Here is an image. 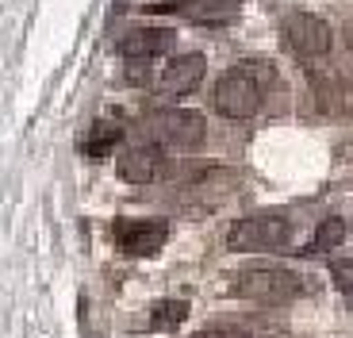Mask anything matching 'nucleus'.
Listing matches in <instances>:
<instances>
[{
    "mask_svg": "<svg viewBox=\"0 0 353 338\" xmlns=\"http://www.w3.org/2000/svg\"><path fill=\"white\" fill-rule=\"evenodd\" d=\"M273 70L261 62V58H246V62L230 66L212 89V100H215V112L227 119H250L257 116V108L265 100V85H269Z\"/></svg>",
    "mask_w": 353,
    "mask_h": 338,
    "instance_id": "f257e3e1",
    "label": "nucleus"
},
{
    "mask_svg": "<svg viewBox=\"0 0 353 338\" xmlns=\"http://www.w3.org/2000/svg\"><path fill=\"white\" fill-rule=\"evenodd\" d=\"M234 296L250 304H265V308H276V304H292L303 296V281L300 273H292L284 266H246L234 273Z\"/></svg>",
    "mask_w": 353,
    "mask_h": 338,
    "instance_id": "f03ea898",
    "label": "nucleus"
},
{
    "mask_svg": "<svg viewBox=\"0 0 353 338\" xmlns=\"http://www.w3.org/2000/svg\"><path fill=\"white\" fill-rule=\"evenodd\" d=\"M227 246L239 254H276L292 246V223L281 212H261L246 215L227 231Z\"/></svg>",
    "mask_w": 353,
    "mask_h": 338,
    "instance_id": "7ed1b4c3",
    "label": "nucleus"
},
{
    "mask_svg": "<svg viewBox=\"0 0 353 338\" xmlns=\"http://www.w3.org/2000/svg\"><path fill=\"white\" fill-rule=\"evenodd\" d=\"M173 50V27H161V23H146V27H134L119 39V58H123L127 73L131 77H142L158 58Z\"/></svg>",
    "mask_w": 353,
    "mask_h": 338,
    "instance_id": "20e7f679",
    "label": "nucleus"
},
{
    "mask_svg": "<svg viewBox=\"0 0 353 338\" xmlns=\"http://www.w3.org/2000/svg\"><path fill=\"white\" fill-rule=\"evenodd\" d=\"M284 31V43H288L292 54H300L307 62L315 58H327L330 46H334V31L323 16H311V12H288L281 23Z\"/></svg>",
    "mask_w": 353,
    "mask_h": 338,
    "instance_id": "39448f33",
    "label": "nucleus"
},
{
    "mask_svg": "<svg viewBox=\"0 0 353 338\" xmlns=\"http://www.w3.org/2000/svg\"><path fill=\"white\" fill-rule=\"evenodd\" d=\"M150 131L161 146H181V150H196V146H203V139H208V123H203V116L192 112V108L158 112Z\"/></svg>",
    "mask_w": 353,
    "mask_h": 338,
    "instance_id": "423d86ee",
    "label": "nucleus"
},
{
    "mask_svg": "<svg viewBox=\"0 0 353 338\" xmlns=\"http://www.w3.org/2000/svg\"><path fill=\"white\" fill-rule=\"evenodd\" d=\"M115 242L131 258H154L169 242V223L165 219H119L115 223Z\"/></svg>",
    "mask_w": 353,
    "mask_h": 338,
    "instance_id": "0eeeda50",
    "label": "nucleus"
},
{
    "mask_svg": "<svg viewBox=\"0 0 353 338\" xmlns=\"http://www.w3.org/2000/svg\"><path fill=\"white\" fill-rule=\"evenodd\" d=\"M119 177L127 185H150L158 181V173L165 169V154H161V143H139V146H127L115 161Z\"/></svg>",
    "mask_w": 353,
    "mask_h": 338,
    "instance_id": "6e6552de",
    "label": "nucleus"
},
{
    "mask_svg": "<svg viewBox=\"0 0 353 338\" xmlns=\"http://www.w3.org/2000/svg\"><path fill=\"white\" fill-rule=\"evenodd\" d=\"M203 73H208V58H203V54H196V50L176 54L173 62L161 70L158 92L161 97H185V92H192L196 85L203 81Z\"/></svg>",
    "mask_w": 353,
    "mask_h": 338,
    "instance_id": "1a4fd4ad",
    "label": "nucleus"
},
{
    "mask_svg": "<svg viewBox=\"0 0 353 338\" xmlns=\"http://www.w3.org/2000/svg\"><path fill=\"white\" fill-rule=\"evenodd\" d=\"M127 123L119 112H112V116H100L97 123H92V131H88L85 139V154H92V158H104L112 146H119V139H123Z\"/></svg>",
    "mask_w": 353,
    "mask_h": 338,
    "instance_id": "9d476101",
    "label": "nucleus"
},
{
    "mask_svg": "<svg viewBox=\"0 0 353 338\" xmlns=\"http://www.w3.org/2000/svg\"><path fill=\"white\" fill-rule=\"evenodd\" d=\"M176 8L196 23H223L239 12V0H176Z\"/></svg>",
    "mask_w": 353,
    "mask_h": 338,
    "instance_id": "9b49d317",
    "label": "nucleus"
},
{
    "mask_svg": "<svg viewBox=\"0 0 353 338\" xmlns=\"http://www.w3.org/2000/svg\"><path fill=\"white\" fill-rule=\"evenodd\" d=\"M345 219L342 215H327V219L315 227V239H311V254H323V250H334V246H342L345 242Z\"/></svg>",
    "mask_w": 353,
    "mask_h": 338,
    "instance_id": "f8f14e48",
    "label": "nucleus"
},
{
    "mask_svg": "<svg viewBox=\"0 0 353 338\" xmlns=\"http://www.w3.org/2000/svg\"><path fill=\"white\" fill-rule=\"evenodd\" d=\"M188 319V304L185 300H161L154 304V327L165 330V327H181Z\"/></svg>",
    "mask_w": 353,
    "mask_h": 338,
    "instance_id": "ddd939ff",
    "label": "nucleus"
},
{
    "mask_svg": "<svg viewBox=\"0 0 353 338\" xmlns=\"http://www.w3.org/2000/svg\"><path fill=\"white\" fill-rule=\"evenodd\" d=\"M330 273H334L338 292H342L345 304L353 308V261H334V266H330Z\"/></svg>",
    "mask_w": 353,
    "mask_h": 338,
    "instance_id": "4468645a",
    "label": "nucleus"
},
{
    "mask_svg": "<svg viewBox=\"0 0 353 338\" xmlns=\"http://www.w3.org/2000/svg\"><path fill=\"white\" fill-rule=\"evenodd\" d=\"M196 338H250L242 327H212V330H203V335H196Z\"/></svg>",
    "mask_w": 353,
    "mask_h": 338,
    "instance_id": "2eb2a0df",
    "label": "nucleus"
}]
</instances>
